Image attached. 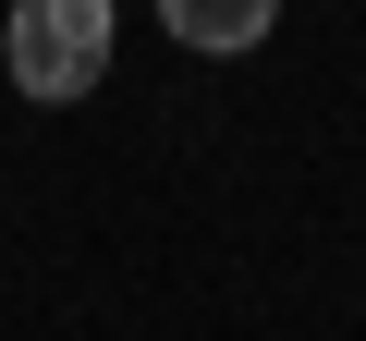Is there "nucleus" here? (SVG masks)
<instances>
[{"label":"nucleus","instance_id":"nucleus-1","mask_svg":"<svg viewBox=\"0 0 366 341\" xmlns=\"http://www.w3.org/2000/svg\"><path fill=\"white\" fill-rule=\"evenodd\" d=\"M0 61H13V98H37V110L98 98V73H110V0H25V13L0 25Z\"/></svg>","mask_w":366,"mask_h":341},{"label":"nucleus","instance_id":"nucleus-2","mask_svg":"<svg viewBox=\"0 0 366 341\" xmlns=\"http://www.w3.org/2000/svg\"><path fill=\"white\" fill-rule=\"evenodd\" d=\"M183 49H257L269 37V0H171V13H159Z\"/></svg>","mask_w":366,"mask_h":341}]
</instances>
